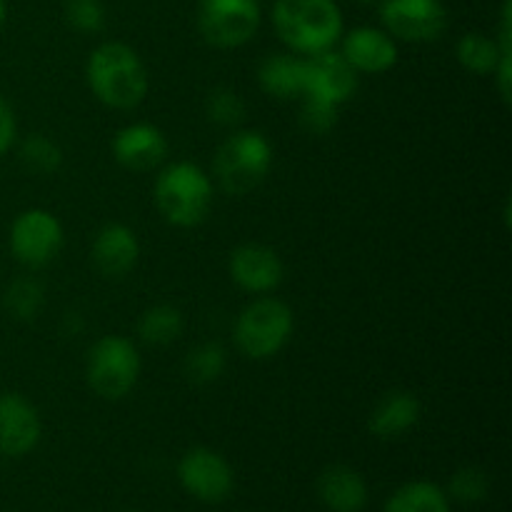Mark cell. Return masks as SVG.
<instances>
[{"instance_id": "6da1fadb", "label": "cell", "mask_w": 512, "mask_h": 512, "mask_svg": "<svg viewBox=\"0 0 512 512\" xmlns=\"http://www.w3.org/2000/svg\"><path fill=\"white\" fill-rule=\"evenodd\" d=\"M85 83L95 100L113 110H133L148 98L150 78L138 50L120 40H108L90 50Z\"/></svg>"}, {"instance_id": "7a4b0ae2", "label": "cell", "mask_w": 512, "mask_h": 512, "mask_svg": "<svg viewBox=\"0 0 512 512\" xmlns=\"http://www.w3.org/2000/svg\"><path fill=\"white\" fill-rule=\"evenodd\" d=\"M273 28L290 53L313 55L343 38V10L335 0H275Z\"/></svg>"}, {"instance_id": "3957f363", "label": "cell", "mask_w": 512, "mask_h": 512, "mask_svg": "<svg viewBox=\"0 0 512 512\" xmlns=\"http://www.w3.org/2000/svg\"><path fill=\"white\" fill-rule=\"evenodd\" d=\"M213 195L210 175L190 160L165 165L155 178V208L173 228H198L213 208Z\"/></svg>"}, {"instance_id": "277c9868", "label": "cell", "mask_w": 512, "mask_h": 512, "mask_svg": "<svg viewBox=\"0 0 512 512\" xmlns=\"http://www.w3.org/2000/svg\"><path fill=\"white\" fill-rule=\"evenodd\" d=\"M273 143L260 130H233L213 158V173L228 195H248L273 168Z\"/></svg>"}, {"instance_id": "5b68a950", "label": "cell", "mask_w": 512, "mask_h": 512, "mask_svg": "<svg viewBox=\"0 0 512 512\" xmlns=\"http://www.w3.org/2000/svg\"><path fill=\"white\" fill-rule=\"evenodd\" d=\"M293 330L295 318L290 305L273 295H258L240 310L233 340L248 360H268L288 345Z\"/></svg>"}, {"instance_id": "8992f818", "label": "cell", "mask_w": 512, "mask_h": 512, "mask_svg": "<svg viewBox=\"0 0 512 512\" xmlns=\"http://www.w3.org/2000/svg\"><path fill=\"white\" fill-rule=\"evenodd\" d=\"M140 370H143V363H140L138 348L125 335H103L95 340L85 358L88 388L110 403L133 393Z\"/></svg>"}, {"instance_id": "52a82bcc", "label": "cell", "mask_w": 512, "mask_h": 512, "mask_svg": "<svg viewBox=\"0 0 512 512\" xmlns=\"http://www.w3.org/2000/svg\"><path fill=\"white\" fill-rule=\"evenodd\" d=\"M260 18L258 0H200L198 30L213 48L233 50L255 38Z\"/></svg>"}, {"instance_id": "ba28073f", "label": "cell", "mask_w": 512, "mask_h": 512, "mask_svg": "<svg viewBox=\"0 0 512 512\" xmlns=\"http://www.w3.org/2000/svg\"><path fill=\"white\" fill-rule=\"evenodd\" d=\"M10 253L25 268H43L58 258L65 243V230L58 215L45 208H28L15 215L10 225Z\"/></svg>"}, {"instance_id": "9c48e42d", "label": "cell", "mask_w": 512, "mask_h": 512, "mask_svg": "<svg viewBox=\"0 0 512 512\" xmlns=\"http://www.w3.org/2000/svg\"><path fill=\"white\" fill-rule=\"evenodd\" d=\"M383 28L403 43H433L448 28L443 0H383Z\"/></svg>"}, {"instance_id": "30bf717a", "label": "cell", "mask_w": 512, "mask_h": 512, "mask_svg": "<svg viewBox=\"0 0 512 512\" xmlns=\"http://www.w3.org/2000/svg\"><path fill=\"white\" fill-rule=\"evenodd\" d=\"M178 480L200 503H223L235 488V473L228 460L213 448H190L178 463Z\"/></svg>"}, {"instance_id": "8fae6325", "label": "cell", "mask_w": 512, "mask_h": 512, "mask_svg": "<svg viewBox=\"0 0 512 512\" xmlns=\"http://www.w3.org/2000/svg\"><path fill=\"white\" fill-rule=\"evenodd\" d=\"M358 90V73L353 65L340 55V50H320L305 55V93L303 98L323 100V103L340 105L348 103Z\"/></svg>"}, {"instance_id": "7c38bea8", "label": "cell", "mask_w": 512, "mask_h": 512, "mask_svg": "<svg viewBox=\"0 0 512 512\" xmlns=\"http://www.w3.org/2000/svg\"><path fill=\"white\" fill-rule=\"evenodd\" d=\"M230 280L250 295H268L283 283L285 265L278 250L263 243H245L230 253Z\"/></svg>"}, {"instance_id": "4fadbf2b", "label": "cell", "mask_w": 512, "mask_h": 512, "mask_svg": "<svg viewBox=\"0 0 512 512\" xmlns=\"http://www.w3.org/2000/svg\"><path fill=\"white\" fill-rule=\"evenodd\" d=\"M43 438L38 408L20 393H0V455L25 458Z\"/></svg>"}, {"instance_id": "5bb4252c", "label": "cell", "mask_w": 512, "mask_h": 512, "mask_svg": "<svg viewBox=\"0 0 512 512\" xmlns=\"http://www.w3.org/2000/svg\"><path fill=\"white\" fill-rule=\"evenodd\" d=\"M340 55L353 65L355 73L383 75L398 65V40L385 28L360 25L340 38Z\"/></svg>"}, {"instance_id": "9a60e30c", "label": "cell", "mask_w": 512, "mask_h": 512, "mask_svg": "<svg viewBox=\"0 0 512 512\" xmlns=\"http://www.w3.org/2000/svg\"><path fill=\"white\" fill-rule=\"evenodd\" d=\"M168 138L153 123H128L113 135V158L130 173H150L168 158Z\"/></svg>"}, {"instance_id": "2e32d148", "label": "cell", "mask_w": 512, "mask_h": 512, "mask_svg": "<svg viewBox=\"0 0 512 512\" xmlns=\"http://www.w3.org/2000/svg\"><path fill=\"white\" fill-rule=\"evenodd\" d=\"M90 260L103 278L120 280L135 270L140 260V240L125 223H108L95 233Z\"/></svg>"}, {"instance_id": "e0dca14e", "label": "cell", "mask_w": 512, "mask_h": 512, "mask_svg": "<svg viewBox=\"0 0 512 512\" xmlns=\"http://www.w3.org/2000/svg\"><path fill=\"white\" fill-rule=\"evenodd\" d=\"M420 415H423V408H420V400L415 398V393L390 390L370 410L368 430L378 440L403 438L420 423Z\"/></svg>"}, {"instance_id": "ac0fdd59", "label": "cell", "mask_w": 512, "mask_h": 512, "mask_svg": "<svg viewBox=\"0 0 512 512\" xmlns=\"http://www.w3.org/2000/svg\"><path fill=\"white\" fill-rule=\"evenodd\" d=\"M318 495L330 512H363L368 483L350 465H328L318 478Z\"/></svg>"}, {"instance_id": "d6986e66", "label": "cell", "mask_w": 512, "mask_h": 512, "mask_svg": "<svg viewBox=\"0 0 512 512\" xmlns=\"http://www.w3.org/2000/svg\"><path fill=\"white\" fill-rule=\"evenodd\" d=\"M258 83L275 100H295L305 93V58L298 53H275L260 63Z\"/></svg>"}, {"instance_id": "ffe728a7", "label": "cell", "mask_w": 512, "mask_h": 512, "mask_svg": "<svg viewBox=\"0 0 512 512\" xmlns=\"http://www.w3.org/2000/svg\"><path fill=\"white\" fill-rule=\"evenodd\" d=\"M383 512H450V498L430 480H410L385 500Z\"/></svg>"}, {"instance_id": "44dd1931", "label": "cell", "mask_w": 512, "mask_h": 512, "mask_svg": "<svg viewBox=\"0 0 512 512\" xmlns=\"http://www.w3.org/2000/svg\"><path fill=\"white\" fill-rule=\"evenodd\" d=\"M185 318L175 305H153L138 320V335L145 345L165 348L183 335Z\"/></svg>"}, {"instance_id": "7402d4cb", "label": "cell", "mask_w": 512, "mask_h": 512, "mask_svg": "<svg viewBox=\"0 0 512 512\" xmlns=\"http://www.w3.org/2000/svg\"><path fill=\"white\" fill-rule=\"evenodd\" d=\"M228 368V350L223 348L215 340H208V343H200L185 355V378L193 385H210L215 380H220V375Z\"/></svg>"}, {"instance_id": "603a6c76", "label": "cell", "mask_w": 512, "mask_h": 512, "mask_svg": "<svg viewBox=\"0 0 512 512\" xmlns=\"http://www.w3.org/2000/svg\"><path fill=\"white\" fill-rule=\"evenodd\" d=\"M455 55H458V63L473 75H493L498 63L503 60L495 38H488L485 33H465L458 40Z\"/></svg>"}, {"instance_id": "cb8c5ba5", "label": "cell", "mask_w": 512, "mask_h": 512, "mask_svg": "<svg viewBox=\"0 0 512 512\" xmlns=\"http://www.w3.org/2000/svg\"><path fill=\"white\" fill-rule=\"evenodd\" d=\"M45 293L43 285L33 278H18L5 288L3 305L8 310V315L13 320H20V323H28V320H35L43 310Z\"/></svg>"}, {"instance_id": "d4e9b609", "label": "cell", "mask_w": 512, "mask_h": 512, "mask_svg": "<svg viewBox=\"0 0 512 512\" xmlns=\"http://www.w3.org/2000/svg\"><path fill=\"white\" fill-rule=\"evenodd\" d=\"M20 163L35 175H55L63 165V150L48 135L33 133L20 143Z\"/></svg>"}, {"instance_id": "484cf974", "label": "cell", "mask_w": 512, "mask_h": 512, "mask_svg": "<svg viewBox=\"0 0 512 512\" xmlns=\"http://www.w3.org/2000/svg\"><path fill=\"white\" fill-rule=\"evenodd\" d=\"M205 115L210 123L220 125V128H238L245 120L243 95L233 88L210 90L208 100H205Z\"/></svg>"}, {"instance_id": "4316f807", "label": "cell", "mask_w": 512, "mask_h": 512, "mask_svg": "<svg viewBox=\"0 0 512 512\" xmlns=\"http://www.w3.org/2000/svg\"><path fill=\"white\" fill-rule=\"evenodd\" d=\"M490 493V478L483 468L475 465H465V468L455 470L453 478L448 483V498L458 500L465 505H478L488 498Z\"/></svg>"}, {"instance_id": "83f0119b", "label": "cell", "mask_w": 512, "mask_h": 512, "mask_svg": "<svg viewBox=\"0 0 512 512\" xmlns=\"http://www.w3.org/2000/svg\"><path fill=\"white\" fill-rule=\"evenodd\" d=\"M63 15L78 33H100L105 28V5L100 0H65Z\"/></svg>"}, {"instance_id": "f1b7e54d", "label": "cell", "mask_w": 512, "mask_h": 512, "mask_svg": "<svg viewBox=\"0 0 512 512\" xmlns=\"http://www.w3.org/2000/svg\"><path fill=\"white\" fill-rule=\"evenodd\" d=\"M338 110L335 105L323 103L315 98H303L300 108V125L310 135H328L338 125Z\"/></svg>"}, {"instance_id": "f546056e", "label": "cell", "mask_w": 512, "mask_h": 512, "mask_svg": "<svg viewBox=\"0 0 512 512\" xmlns=\"http://www.w3.org/2000/svg\"><path fill=\"white\" fill-rule=\"evenodd\" d=\"M18 140V120H15L13 105L0 93V158L8 153Z\"/></svg>"}, {"instance_id": "4dcf8cb0", "label": "cell", "mask_w": 512, "mask_h": 512, "mask_svg": "<svg viewBox=\"0 0 512 512\" xmlns=\"http://www.w3.org/2000/svg\"><path fill=\"white\" fill-rule=\"evenodd\" d=\"M5 18H8V3H5V0H0V28H3Z\"/></svg>"}, {"instance_id": "1f68e13d", "label": "cell", "mask_w": 512, "mask_h": 512, "mask_svg": "<svg viewBox=\"0 0 512 512\" xmlns=\"http://www.w3.org/2000/svg\"><path fill=\"white\" fill-rule=\"evenodd\" d=\"M355 3H363V5H368V3H375V0H355Z\"/></svg>"}]
</instances>
